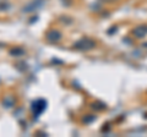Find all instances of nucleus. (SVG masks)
<instances>
[]
</instances>
